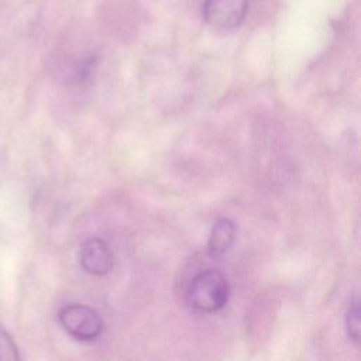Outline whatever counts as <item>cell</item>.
<instances>
[{
  "label": "cell",
  "instance_id": "1",
  "mask_svg": "<svg viewBox=\"0 0 361 361\" xmlns=\"http://www.w3.org/2000/svg\"><path fill=\"white\" fill-rule=\"evenodd\" d=\"M230 286L226 276L214 269L197 274L186 290L188 303L200 312H217L226 306Z\"/></svg>",
  "mask_w": 361,
  "mask_h": 361
},
{
  "label": "cell",
  "instance_id": "2",
  "mask_svg": "<svg viewBox=\"0 0 361 361\" xmlns=\"http://www.w3.org/2000/svg\"><path fill=\"white\" fill-rule=\"evenodd\" d=\"M58 320L69 336L80 341L93 340L103 330L100 314L86 305L72 303L63 306L58 313Z\"/></svg>",
  "mask_w": 361,
  "mask_h": 361
},
{
  "label": "cell",
  "instance_id": "3",
  "mask_svg": "<svg viewBox=\"0 0 361 361\" xmlns=\"http://www.w3.org/2000/svg\"><path fill=\"white\" fill-rule=\"evenodd\" d=\"M248 11V0H204V21L221 31H231L241 25Z\"/></svg>",
  "mask_w": 361,
  "mask_h": 361
},
{
  "label": "cell",
  "instance_id": "4",
  "mask_svg": "<svg viewBox=\"0 0 361 361\" xmlns=\"http://www.w3.org/2000/svg\"><path fill=\"white\" fill-rule=\"evenodd\" d=\"M79 262L87 274L106 275L113 269L114 255L104 240L93 237L80 245Z\"/></svg>",
  "mask_w": 361,
  "mask_h": 361
},
{
  "label": "cell",
  "instance_id": "5",
  "mask_svg": "<svg viewBox=\"0 0 361 361\" xmlns=\"http://www.w3.org/2000/svg\"><path fill=\"white\" fill-rule=\"evenodd\" d=\"M234 238H235V224L230 219H226V217L219 219L210 230V235L207 241L209 254L212 257L224 255L233 245Z\"/></svg>",
  "mask_w": 361,
  "mask_h": 361
},
{
  "label": "cell",
  "instance_id": "6",
  "mask_svg": "<svg viewBox=\"0 0 361 361\" xmlns=\"http://www.w3.org/2000/svg\"><path fill=\"white\" fill-rule=\"evenodd\" d=\"M345 329L348 337L358 344L360 343V302L358 299H354L347 310L345 314Z\"/></svg>",
  "mask_w": 361,
  "mask_h": 361
},
{
  "label": "cell",
  "instance_id": "7",
  "mask_svg": "<svg viewBox=\"0 0 361 361\" xmlns=\"http://www.w3.org/2000/svg\"><path fill=\"white\" fill-rule=\"evenodd\" d=\"M18 348L8 334V331L0 324V361H16L18 360Z\"/></svg>",
  "mask_w": 361,
  "mask_h": 361
}]
</instances>
